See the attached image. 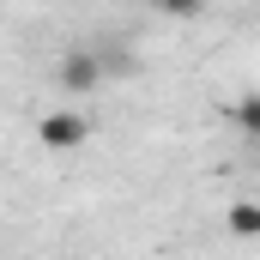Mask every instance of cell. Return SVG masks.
<instances>
[{
	"instance_id": "2",
	"label": "cell",
	"mask_w": 260,
	"mask_h": 260,
	"mask_svg": "<svg viewBox=\"0 0 260 260\" xmlns=\"http://www.w3.org/2000/svg\"><path fill=\"white\" fill-rule=\"evenodd\" d=\"M85 133H91V121H85L79 109H55V115H43V121H37L43 151H79V145H85Z\"/></svg>"
},
{
	"instance_id": "1",
	"label": "cell",
	"mask_w": 260,
	"mask_h": 260,
	"mask_svg": "<svg viewBox=\"0 0 260 260\" xmlns=\"http://www.w3.org/2000/svg\"><path fill=\"white\" fill-rule=\"evenodd\" d=\"M55 85H61L67 97H91L97 85H103V67L91 49H67L61 61H55Z\"/></svg>"
},
{
	"instance_id": "5",
	"label": "cell",
	"mask_w": 260,
	"mask_h": 260,
	"mask_svg": "<svg viewBox=\"0 0 260 260\" xmlns=\"http://www.w3.org/2000/svg\"><path fill=\"white\" fill-rule=\"evenodd\" d=\"M151 6H157L164 18H182V24H188V18H200V12H206V0H151Z\"/></svg>"
},
{
	"instance_id": "3",
	"label": "cell",
	"mask_w": 260,
	"mask_h": 260,
	"mask_svg": "<svg viewBox=\"0 0 260 260\" xmlns=\"http://www.w3.org/2000/svg\"><path fill=\"white\" fill-rule=\"evenodd\" d=\"M230 121H236V133H248V139L260 133V97L254 91H242V97L230 103Z\"/></svg>"
},
{
	"instance_id": "4",
	"label": "cell",
	"mask_w": 260,
	"mask_h": 260,
	"mask_svg": "<svg viewBox=\"0 0 260 260\" xmlns=\"http://www.w3.org/2000/svg\"><path fill=\"white\" fill-rule=\"evenodd\" d=\"M230 230H236V236H260V206L254 200H236V206H230Z\"/></svg>"
}]
</instances>
